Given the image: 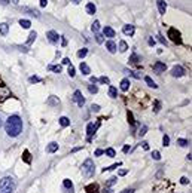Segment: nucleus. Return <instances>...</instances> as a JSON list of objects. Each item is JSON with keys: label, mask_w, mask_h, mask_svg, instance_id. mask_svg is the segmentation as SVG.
Masks as SVG:
<instances>
[{"label": "nucleus", "mask_w": 192, "mask_h": 193, "mask_svg": "<svg viewBox=\"0 0 192 193\" xmlns=\"http://www.w3.org/2000/svg\"><path fill=\"white\" fill-rule=\"evenodd\" d=\"M5 129L9 137H18L23 132V120H21V117L18 114L9 116L5 123Z\"/></svg>", "instance_id": "1"}, {"label": "nucleus", "mask_w": 192, "mask_h": 193, "mask_svg": "<svg viewBox=\"0 0 192 193\" xmlns=\"http://www.w3.org/2000/svg\"><path fill=\"white\" fill-rule=\"evenodd\" d=\"M17 183L12 177H3L0 180V193H13Z\"/></svg>", "instance_id": "2"}, {"label": "nucleus", "mask_w": 192, "mask_h": 193, "mask_svg": "<svg viewBox=\"0 0 192 193\" xmlns=\"http://www.w3.org/2000/svg\"><path fill=\"white\" fill-rule=\"evenodd\" d=\"M82 174H84V177H86V178H91L94 174H95V166H94V162H92V159H86L84 163H82Z\"/></svg>", "instance_id": "3"}, {"label": "nucleus", "mask_w": 192, "mask_h": 193, "mask_svg": "<svg viewBox=\"0 0 192 193\" xmlns=\"http://www.w3.org/2000/svg\"><path fill=\"white\" fill-rule=\"evenodd\" d=\"M168 37L171 39L174 43H182V37H180V33L177 31V30L174 28V27H171V28H168Z\"/></svg>", "instance_id": "4"}, {"label": "nucleus", "mask_w": 192, "mask_h": 193, "mask_svg": "<svg viewBox=\"0 0 192 193\" xmlns=\"http://www.w3.org/2000/svg\"><path fill=\"white\" fill-rule=\"evenodd\" d=\"M72 100L75 101L79 107H84L85 98H84V95H82V92H80V91H75V94H73V96H72Z\"/></svg>", "instance_id": "5"}, {"label": "nucleus", "mask_w": 192, "mask_h": 193, "mask_svg": "<svg viewBox=\"0 0 192 193\" xmlns=\"http://www.w3.org/2000/svg\"><path fill=\"white\" fill-rule=\"evenodd\" d=\"M100 126V122H97L95 123V126H94V123H88V126H86V132H88V141H91V137L94 135V132L97 131V128Z\"/></svg>", "instance_id": "6"}, {"label": "nucleus", "mask_w": 192, "mask_h": 193, "mask_svg": "<svg viewBox=\"0 0 192 193\" xmlns=\"http://www.w3.org/2000/svg\"><path fill=\"white\" fill-rule=\"evenodd\" d=\"M46 37H48V40L51 42V43H58V33L57 31H54V30H49V31L46 33Z\"/></svg>", "instance_id": "7"}, {"label": "nucleus", "mask_w": 192, "mask_h": 193, "mask_svg": "<svg viewBox=\"0 0 192 193\" xmlns=\"http://www.w3.org/2000/svg\"><path fill=\"white\" fill-rule=\"evenodd\" d=\"M171 74H173L174 77H182L183 74H185L183 67H182V65H174V67H173V70H171Z\"/></svg>", "instance_id": "8"}, {"label": "nucleus", "mask_w": 192, "mask_h": 193, "mask_svg": "<svg viewBox=\"0 0 192 193\" xmlns=\"http://www.w3.org/2000/svg\"><path fill=\"white\" fill-rule=\"evenodd\" d=\"M153 70L157 71V73H162V71H165V70H167V65H165L164 63L158 61V63H155V64H153Z\"/></svg>", "instance_id": "9"}, {"label": "nucleus", "mask_w": 192, "mask_h": 193, "mask_svg": "<svg viewBox=\"0 0 192 193\" xmlns=\"http://www.w3.org/2000/svg\"><path fill=\"white\" fill-rule=\"evenodd\" d=\"M122 31H124V34H127V36H132V34H134V25H131V24L124 25Z\"/></svg>", "instance_id": "10"}, {"label": "nucleus", "mask_w": 192, "mask_h": 193, "mask_svg": "<svg viewBox=\"0 0 192 193\" xmlns=\"http://www.w3.org/2000/svg\"><path fill=\"white\" fill-rule=\"evenodd\" d=\"M106 48H107V51L110 52V54H115V52H116V45L112 40H107L106 42Z\"/></svg>", "instance_id": "11"}, {"label": "nucleus", "mask_w": 192, "mask_h": 193, "mask_svg": "<svg viewBox=\"0 0 192 193\" xmlns=\"http://www.w3.org/2000/svg\"><path fill=\"white\" fill-rule=\"evenodd\" d=\"M158 9H159V13L164 15L165 11H167V3L164 2V0H158Z\"/></svg>", "instance_id": "12"}, {"label": "nucleus", "mask_w": 192, "mask_h": 193, "mask_svg": "<svg viewBox=\"0 0 192 193\" xmlns=\"http://www.w3.org/2000/svg\"><path fill=\"white\" fill-rule=\"evenodd\" d=\"M63 186H64V189L69 190L67 193H73V183L69 180V178H66V180L63 181Z\"/></svg>", "instance_id": "13"}, {"label": "nucleus", "mask_w": 192, "mask_h": 193, "mask_svg": "<svg viewBox=\"0 0 192 193\" xmlns=\"http://www.w3.org/2000/svg\"><path fill=\"white\" fill-rule=\"evenodd\" d=\"M103 34L107 36V37H115V30L112 27H104V30H103Z\"/></svg>", "instance_id": "14"}, {"label": "nucleus", "mask_w": 192, "mask_h": 193, "mask_svg": "<svg viewBox=\"0 0 192 193\" xmlns=\"http://www.w3.org/2000/svg\"><path fill=\"white\" fill-rule=\"evenodd\" d=\"M79 69H80V71H82V74H85V76H88V74L91 73V70H90V67H88L85 63H80V65H79Z\"/></svg>", "instance_id": "15"}, {"label": "nucleus", "mask_w": 192, "mask_h": 193, "mask_svg": "<svg viewBox=\"0 0 192 193\" xmlns=\"http://www.w3.org/2000/svg\"><path fill=\"white\" fill-rule=\"evenodd\" d=\"M48 104H49V106H60V100H58L57 96L51 95L49 98H48Z\"/></svg>", "instance_id": "16"}, {"label": "nucleus", "mask_w": 192, "mask_h": 193, "mask_svg": "<svg viewBox=\"0 0 192 193\" xmlns=\"http://www.w3.org/2000/svg\"><path fill=\"white\" fill-rule=\"evenodd\" d=\"M57 150H58V144H57V143H49L48 147H46V152H48V153H54V152H57Z\"/></svg>", "instance_id": "17"}, {"label": "nucleus", "mask_w": 192, "mask_h": 193, "mask_svg": "<svg viewBox=\"0 0 192 193\" xmlns=\"http://www.w3.org/2000/svg\"><path fill=\"white\" fill-rule=\"evenodd\" d=\"M95 11H97V7H95L94 3H88V5H86V12L90 13V15H94Z\"/></svg>", "instance_id": "18"}, {"label": "nucleus", "mask_w": 192, "mask_h": 193, "mask_svg": "<svg viewBox=\"0 0 192 193\" xmlns=\"http://www.w3.org/2000/svg\"><path fill=\"white\" fill-rule=\"evenodd\" d=\"M145 82L147 83V86H151V88H153V89H157V88H158V85L155 83V82H153L149 76H146V77H145Z\"/></svg>", "instance_id": "19"}, {"label": "nucleus", "mask_w": 192, "mask_h": 193, "mask_svg": "<svg viewBox=\"0 0 192 193\" xmlns=\"http://www.w3.org/2000/svg\"><path fill=\"white\" fill-rule=\"evenodd\" d=\"M36 37H37L36 31H31V33H30V36H28V39H27V46H30V45L36 40Z\"/></svg>", "instance_id": "20"}, {"label": "nucleus", "mask_w": 192, "mask_h": 193, "mask_svg": "<svg viewBox=\"0 0 192 193\" xmlns=\"http://www.w3.org/2000/svg\"><path fill=\"white\" fill-rule=\"evenodd\" d=\"M60 125H61V126H64V128H66V126H69V125H70V119H69V117H66V116L60 117Z\"/></svg>", "instance_id": "21"}, {"label": "nucleus", "mask_w": 192, "mask_h": 193, "mask_svg": "<svg viewBox=\"0 0 192 193\" xmlns=\"http://www.w3.org/2000/svg\"><path fill=\"white\" fill-rule=\"evenodd\" d=\"M128 88H130V80L128 79H124L121 82V89H122V91H128Z\"/></svg>", "instance_id": "22"}, {"label": "nucleus", "mask_w": 192, "mask_h": 193, "mask_svg": "<svg viewBox=\"0 0 192 193\" xmlns=\"http://www.w3.org/2000/svg\"><path fill=\"white\" fill-rule=\"evenodd\" d=\"M19 25L23 27V28H30L31 25V22L28 21V19H19Z\"/></svg>", "instance_id": "23"}, {"label": "nucleus", "mask_w": 192, "mask_h": 193, "mask_svg": "<svg viewBox=\"0 0 192 193\" xmlns=\"http://www.w3.org/2000/svg\"><path fill=\"white\" fill-rule=\"evenodd\" d=\"M24 12H30L31 15H34V17H40V12L39 11H36V9H30V7H24Z\"/></svg>", "instance_id": "24"}, {"label": "nucleus", "mask_w": 192, "mask_h": 193, "mask_svg": "<svg viewBox=\"0 0 192 193\" xmlns=\"http://www.w3.org/2000/svg\"><path fill=\"white\" fill-rule=\"evenodd\" d=\"M8 30H9L8 24H5V22H3V24H0V33H2L3 36H6V34H8Z\"/></svg>", "instance_id": "25"}, {"label": "nucleus", "mask_w": 192, "mask_h": 193, "mask_svg": "<svg viewBox=\"0 0 192 193\" xmlns=\"http://www.w3.org/2000/svg\"><path fill=\"white\" fill-rule=\"evenodd\" d=\"M138 61H140V57H138L137 54H132V55L130 57V63H131V64H138Z\"/></svg>", "instance_id": "26"}, {"label": "nucleus", "mask_w": 192, "mask_h": 193, "mask_svg": "<svg viewBox=\"0 0 192 193\" xmlns=\"http://www.w3.org/2000/svg\"><path fill=\"white\" fill-rule=\"evenodd\" d=\"M116 95H118L116 88H115V86H110V88H109V96H112V98H116Z\"/></svg>", "instance_id": "27"}, {"label": "nucleus", "mask_w": 192, "mask_h": 193, "mask_svg": "<svg viewBox=\"0 0 192 193\" xmlns=\"http://www.w3.org/2000/svg\"><path fill=\"white\" fill-rule=\"evenodd\" d=\"M48 70H52L55 73H61V65H48Z\"/></svg>", "instance_id": "28"}, {"label": "nucleus", "mask_w": 192, "mask_h": 193, "mask_svg": "<svg viewBox=\"0 0 192 193\" xmlns=\"http://www.w3.org/2000/svg\"><path fill=\"white\" fill-rule=\"evenodd\" d=\"M91 30H92L94 33H98V30H100V22H98V21H94V24H92Z\"/></svg>", "instance_id": "29"}, {"label": "nucleus", "mask_w": 192, "mask_h": 193, "mask_svg": "<svg viewBox=\"0 0 192 193\" xmlns=\"http://www.w3.org/2000/svg\"><path fill=\"white\" fill-rule=\"evenodd\" d=\"M121 165H122L121 162H118V163H113L112 166H107V168H104V169H103V172H106V171H112V169H115V168H118V166H121Z\"/></svg>", "instance_id": "30"}, {"label": "nucleus", "mask_w": 192, "mask_h": 193, "mask_svg": "<svg viewBox=\"0 0 192 193\" xmlns=\"http://www.w3.org/2000/svg\"><path fill=\"white\" fill-rule=\"evenodd\" d=\"M127 49H128V45L125 43L124 40H121V42H119V51H121V52H125Z\"/></svg>", "instance_id": "31"}, {"label": "nucleus", "mask_w": 192, "mask_h": 193, "mask_svg": "<svg viewBox=\"0 0 192 193\" xmlns=\"http://www.w3.org/2000/svg\"><path fill=\"white\" fill-rule=\"evenodd\" d=\"M116 181H118V178H116V177H112V178H109V181L106 183V187H110V186L116 184Z\"/></svg>", "instance_id": "32"}, {"label": "nucleus", "mask_w": 192, "mask_h": 193, "mask_svg": "<svg viewBox=\"0 0 192 193\" xmlns=\"http://www.w3.org/2000/svg\"><path fill=\"white\" fill-rule=\"evenodd\" d=\"M86 54H88V49H85V48H82L80 51H78V57H79V58L86 57Z\"/></svg>", "instance_id": "33"}, {"label": "nucleus", "mask_w": 192, "mask_h": 193, "mask_svg": "<svg viewBox=\"0 0 192 193\" xmlns=\"http://www.w3.org/2000/svg\"><path fill=\"white\" fill-rule=\"evenodd\" d=\"M98 82H100V83H106V85H109V83H110V79H109L107 76H101V77L98 79Z\"/></svg>", "instance_id": "34"}, {"label": "nucleus", "mask_w": 192, "mask_h": 193, "mask_svg": "<svg viewBox=\"0 0 192 193\" xmlns=\"http://www.w3.org/2000/svg\"><path fill=\"white\" fill-rule=\"evenodd\" d=\"M67 73H69V76H70V77H75V74H76V73H75V67H73L72 64L69 65V70H67Z\"/></svg>", "instance_id": "35"}, {"label": "nucleus", "mask_w": 192, "mask_h": 193, "mask_svg": "<svg viewBox=\"0 0 192 193\" xmlns=\"http://www.w3.org/2000/svg\"><path fill=\"white\" fill-rule=\"evenodd\" d=\"M177 144H179L180 147H186L188 146V141L183 140V138H179V140H177Z\"/></svg>", "instance_id": "36"}, {"label": "nucleus", "mask_w": 192, "mask_h": 193, "mask_svg": "<svg viewBox=\"0 0 192 193\" xmlns=\"http://www.w3.org/2000/svg\"><path fill=\"white\" fill-rule=\"evenodd\" d=\"M104 153H106V154L109 156V158H115V154H116V153H115V150H113V148H107V150H106Z\"/></svg>", "instance_id": "37"}, {"label": "nucleus", "mask_w": 192, "mask_h": 193, "mask_svg": "<svg viewBox=\"0 0 192 193\" xmlns=\"http://www.w3.org/2000/svg\"><path fill=\"white\" fill-rule=\"evenodd\" d=\"M146 132H147V126H146V125H143L142 128H140V131H138V135H140V137H143Z\"/></svg>", "instance_id": "38"}, {"label": "nucleus", "mask_w": 192, "mask_h": 193, "mask_svg": "<svg viewBox=\"0 0 192 193\" xmlns=\"http://www.w3.org/2000/svg\"><path fill=\"white\" fill-rule=\"evenodd\" d=\"M152 158H153L155 160H159V159H161L159 152H158V150H153V152H152Z\"/></svg>", "instance_id": "39"}, {"label": "nucleus", "mask_w": 192, "mask_h": 193, "mask_svg": "<svg viewBox=\"0 0 192 193\" xmlns=\"http://www.w3.org/2000/svg\"><path fill=\"white\" fill-rule=\"evenodd\" d=\"M170 144V137L168 135H164V137H162V146H168Z\"/></svg>", "instance_id": "40"}, {"label": "nucleus", "mask_w": 192, "mask_h": 193, "mask_svg": "<svg viewBox=\"0 0 192 193\" xmlns=\"http://www.w3.org/2000/svg\"><path fill=\"white\" fill-rule=\"evenodd\" d=\"M88 89H90L91 94H97V92H98V88L95 86V85H90V88H88Z\"/></svg>", "instance_id": "41"}, {"label": "nucleus", "mask_w": 192, "mask_h": 193, "mask_svg": "<svg viewBox=\"0 0 192 193\" xmlns=\"http://www.w3.org/2000/svg\"><path fill=\"white\" fill-rule=\"evenodd\" d=\"M95 40H97V43H103L104 42V39H103V34H95Z\"/></svg>", "instance_id": "42"}, {"label": "nucleus", "mask_w": 192, "mask_h": 193, "mask_svg": "<svg viewBox=\"0 0 192 193\" xmlns=\"http://www.w3.org/2000/svg\"><path fill=\"white\" fill-rule=\"evenodd\" d=\"M24 159H25V162H28V163L31 162V159H30V153H28V150H25V152H24Z\"/></svg>", "instance_id": "43"}, {"label": "nucleus", "mask_w": 192, "mask_h": 193, "mask_svg": "<svg viewBox=\"0 0 192 193\" xmlns=\"http://www.w3.org/2000/svg\"><path fill=\"white\" fill-rule=\"evenodd\" d=\"M37 82H40V77H37V76H31L30 77V83H37Z\"/></svg>", "instance_id": "44"}, {"label": "nucleus", "mask_w": 192, "mask_h": 193, "mask_svg": "<svg viewBox=\"0 0 192 193\" xmlns=\"http://www.w3.org/2000/svg\"><path fill=\"white\" fill-rule=\"evenodd\" d=\"M159 107H161V102L155 101V113H158V111H159Z\"/></svg>", "instance_id": "45"}, {"label": "nucleus", "mask_w": 192, "mask_h": 193, "mask_svg": "<svg viewBox=\"0 0 192 193\" xmlns=\"http://www.w3.org/2000/svg\"><path fill=\"white\" fill-rule=\"evenodd\" d=\"M91 110H92V111H100V106H97V104H92V106H91Z\"/></svg>", "instance_id": "46"}, {"label": "nucleus", "mask_w": 192, "mask_h": 193, "mask_svg": "<svg viewBox=\"0 0 192 193\" xmlns=\"http://www.w3.org/2000/svg\"><path fill=\"white\" fill-rule=\"evenodd\" d=\"M158 40L162 43V45H167V42H165V39H164V37H162L161 34H158Z\"/></svg>", "instance_id": "47"}, {"label": "nucleus", "mask_w": 192, "mask_h": 193, "mask_svg": "<svg viewBox=\"0 0 192 193\" xmlns=\"http://www.w3.org/2000/svg\"><path fill=\"white\" fill-rule=\"evenodd\" d=\"M103 153H104V150H101V148H97V150H95V153H94V154H95V156H101Z\"/></svg>", "instance_id": "48"}, {"label": "nucleus", "mask_w": 192, "mask_h": 193, "mask_svg": "<svg viewBox=\"0 0 192 193\" xmlns=\"http://www.w3.org/2000/svg\"><path fill=\"white\" fill-rule=\"evenodd\" d=\"M101 193H113V190L110 189V187H104V189H103V192H101Z\"/></svg>", "instance_id": "49"}, {"label": "nucleus", "mask_w": 192, "mask_h": 193, "mask_svg": "<svg viewBox=\"0 0 192 193\" xmlns=\"http://www.w3.org/2000/svg\"><path fill=\"white\" fill-rule=\"evenodd\" d=\"M180 183H182V184H188V183H189V180H188L186 177H182V178H180Z\"/></svg>", "instance_id": "50"}, {"label": "nucleus", "mask_w": 192, "mask_h": 193, "mask_svg": "<svg viewBox=\"0 0 192 193\" xmlns=\"http://www.w3.org/2000/svg\"><path fill=\"white\" fill-rule=\"evenodd\" d=\"M121 193H134V189H125V190H122Z\"/></svg>", "instance_id": "51"}, {"label": "nucleus", "mask_w": 192, "mask_h": 193, "mask_svg": "<svg viewBox=\"0 0 192 193\" xmlns=\"http://www.w3.org/2000/svg\"><path fill=\"white\" fill-rule=\"evenodd\" d=\"M122 152H124V153H128V152H130V146H124Z\"/></svg>", "instance_id": "52"}, {"label": "nucleus", "mask_w": 192, "mask_h": 193, "mask_svg": "<svg viewBox=\"0 0 192 193\" xmlns=\"http://www.w3.org/2000/svg\"><path fill=\"white\" fill-rule=\"evenodd\" d=\"M46 5H48V0H40V6L42 7H45Z\"/></svg>", "instance_id": "53"}, {"label": "nucleus", "mask_w": 192, "mask_h": 193, "mask_svg": "<svg viewBox=\"0 0 192 193\" xmlns=\"http://www.w3.org/2000/svg\"><path fill=\"white\" fill-rule=\"evenodd\" d=\"M90 80H91V83H97V82H98V79H97V77H94V76H91V79H90Z\"/></svg>", "instance_id": "54"}, {"label": "nucleus", "mask_w": 192, "mask_h": 193, "mask_svg": "<svg viewBox=\"0 0 192 193\" xmlns=\"http://www.w3.org/2000/svg\"><path fill=\"white\" fill-rule=\"evenodd\" d=\"M142 146H143V148H145V150H149V146H147V143H146V141H143V143H142Z\"/></svg>", "instance_id": "55"}, {"label": "nucleus", "mask_w": 192, "mask_h": 193, "mask_svg": "<svg viewBox=\"0 0 192 193\" xmlns=\"http://www.w3.org/2000/svg\"><path fill=\"white\" fill-rule=\"evenodd\" d=\"M147 43H149L151 46H153V45H155V39H149V40H147Z\"/></svg>", "instance_id": "56"}, {"label": "nucleus", "mask_w": 192, "mask_h": 193, "mask_svg": "<svg viewBox=\"0 0 192 193\" xmlns=\"http://www.w3.org/2000/svg\"><path fill=\"white\" fill-rule=\"evenodd\" d=\"M61 43H63V46H66V45H67V40H66V37H61Z\"/></svg>", "instance_id": "57"}, {"label": "nucleus", "mask_w": 192, "mask_h": 193, "mask_svg": "<svg viewBox=\"0 0 192 193\" xmlns=\"http://www.w3.org/2000/svg\"><path fill=\"white\" fill-rule=\"evenodd\" d=\"M63 64H70V59L69 58H64L63 59Z\"/></svg>", "instance_id": "58"}, {"label": "nucleus", "mask_w": 192, "mask_h": 193, "mask_svg": "<svg viewBox=\"0 0 192 193\" xmlns=\"http://www.w3.org/2000/svg\"><path fill=\"white\" fill-rule=\"evenodd\" d=\"M125 174H127V169H121L119 171V175H125Z\"/></svg>", "instance_id": "59"}, {"label": "nucleus", "mask_w": 192, "mask_h": 193, "mask_svg": "<svg viewBox=\"0 0 192 193\" xmlns=\"http://www.w3.org/2000/svg\"><path fill=\"white\" fill-rule=\"evenodd\" d=\"M0 3H2V5H8L9 0H0Z\"/></svg>", "instance_id": "60"}, {"label": "nucleus", "mask_w": 192, "mask_h": 193, "mask_svg": "<svg viewBox=\"0 0 192 193\" xmlns=\"http://www.w3.org/2000/svg\"><path fill=\"white\" fill-rule=\"evenodd\" d=\"M3 126V117H2V114H0V128Z\"/></svg>", "instance_id": "61"}, {"label": "nucleus", "mask_w": 192, "mask_h": 193, "mask_svg": "<svg viewBox=\"0 0 192 193\" xmlns=\"http://www.w3.org/2000/svg\"><path fill=\"white\" fill-rule=\"evenodd\" d=\"M72 2H73V3H79V2H80V0H72Z\"/></svg>", "instance_id": "62"}]
</instances>
